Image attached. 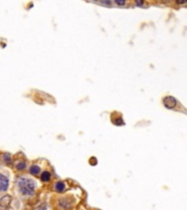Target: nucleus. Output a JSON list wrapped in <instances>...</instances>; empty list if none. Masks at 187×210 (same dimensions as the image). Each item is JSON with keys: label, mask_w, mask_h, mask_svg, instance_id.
Returning <instances> with one entry per match:
<instances>
[{"label": "nucleus", "mask_w": 187, "mask_h": 210, "mask_svg": "<svg viewBox=\"0 0 187 210\" xmlns=\"http://www.w3.org/2000/svg\"><path fill=\"white\" fill-rule=\"evenodd\" d=\"M90 163L93 164V165H95V164H96V160H95L94 158H92L91 160H90Z\"/></svg>", "instance_id": "4468645a"}, {"label": "nucleus", "mask_w": 187, "mask_h": 210, "mask_svg": "<svg viewBox=\"0 0 187 210\" xmlns=\"http://www.w3.org/2000/svg\"><path fill=\"white\" fill-rule=\"evenodd\" d=\"M3 158H5V161H6L7 163H10V154H8V153H6V154L3 156Z\"/></svg>", "instance_id": "9b49d317"}, {"label": "nucleus", "mask_w": 187, "mask_h": 210, "mask_svg": "<svg viewBox=\"0 0 187 210\" xmlns=\"http://www.w3.org/2000/svg\"><path fill=\"white\" fill-rule=\"evenodd\" d=\"M40 179L43 182H49V179H50V173L47 172V171L43 172V174L40 175Z\"/></svg>", "instance_id": "0eeeda50"}, {"label": "nucleus", "mask_w": 187, "mask_h": 210, "mask_svg": "<svg viewBox=\"0 0 187 210\" xmlns=\"http://www.w3.org/2000/svg\"><path fill=\"white\" fill-rule=\"evenodd\" d=\"M9 186V179L6 175L0 174V192H6Z\"/></svg>", "instance_id": "20e7f679"}, {"label": "nucleus", "mask_w": 187, "mask_h": 210, "mask_svg": "<svg viewBox=\"0 0 187 210\" xmlns=\"http://www.w3.org/2000/svg\"><path fill=\"white\" fill-rule=\"evenodd\" d=\"M30 173L33 174V175H38V173H40V166H37V165H33V166H31V169H30Z\"/></svg>", "instance_id": "6e6552de"}, {"label": "nucleus", "mask_w": 187, "mask_h": 210, "mask_svg": "<svg viewBox=\"0 0 187 210\" xmlns=\"http://www.w3.org/2000/svg\"><path fill=\"white\" fill-rule=\"evenodd\" d=\"M10 202H11V197L9 195L3 196L2 198L0 199V206L2 208H7L10 205Z\"/></svg>", "instance_id": "39448f33"}, {"label": "nucleus", "mask_w": 187, "mask_h": 210, "mask_svg": "<svg viewBox=\"0 0 187 210\" xmlns=\"http://www.w3.org/2000/svg\"><path fill=\"white\" fill-rule=\"evenodd\" d=\"M17 169L18 170H23V169H25V163L24 162H18Z\"/></svg>", "instance_id": "1a4fd4ad"}, {"label": "nucleus", "mask_w": 187, "mask_h": 210, "mask_svg": "<svg viewBox=\"0 0 187 210\" xmlns=\"http://www.w3.org/2000/svg\"><path fill=\"white\" fill-rule=\"evenodd\" d=\"M100 5H104V6H111V1H101V2H98Z\"/></svg>", "instance_id": "f8f14e48"}, {"label": "nucleus", "mask_w": 187, "mask_h": 210, "mask_svg": "<svg viewBox=\"0 0 187 210\" xmlns=\"http://www.w3.org/2000/svg\"><path fill=\"white\" fill-rule=\"evenodd\" d=\"M136 5H138V6H143L144 3L141 2V1H136Z\"/></svg>", "instance_id": "2eb2a0df"}, {"label": "nucleus", "mask_w": 187, "mask_h": 210, "mask_svg": "<svg viewBox=\"0 0 187 210\" xmlns=\"http://www.w3.org/2000/svg\"><path fill=\"white\" fill-rule=\"evenodd\" d=\"M73 199L71 197H65V198H61L58 202L59 207L63 210H70L72 207H73Z\"/></svg>", "instance_id": "f03ea898"}, {"label": "nucleus", "mask_w": 187, "mask_h": 210, "mask_svg": "<svg viewBox=\"0 0 187 210\" xmlns=\"http://www.w3.org/2000/svg\"><path fill=\"white\" fill-rule=\"evenodd\" d=\"M114 124H116V125H123V124H124V121H123L121 118H118V119H115V121H114Z\"/></svg>", "instance_id": "9d476101"}, {"label": "nucleus", "mask_w": 187, "mask_h": 210, "mask_svg": "<svg viewBox=\"0 0 187 210\" xmlns=\"http://www.w3.org/2000/svg\"><path fill=\"white\" fill-rule=\"evenodd\" d=\"M115 2H116V5H119V6H124V5H126L125 1H118V0H116Z\"/></svg>", "instance_id": "ddd939ff"}, {"label": "nucleus", "mask_w": 187, "mask_h": 210, "mask_svg": "<svg viewBox=\"0 0 187 210\" xmlns=\"http://www.w3.org/2000/svg\"><path fill=\"white\" fill-rule=\"evenodd\" d=\"M163 104L167 107V108H174V107L176 106L177 102H176L175 98H173V96L169 95V96H165V98L163 99Z\"/></svg>", "instance_id": "7ed1b4c3"}, {"label": "nucleus", "mask_w": 187, "mask_h": 210, "mask_svg": "<svg viewBox=\"0 0 187 210\" xmlns=\"http://www.w3.org/2000/svg\"><path fill=\"white\" fill-rule=\"evenodd\" d=\"M55 189L57 190L58 193H63L66 189V186H65V184H63V182H57L56 185H55Z\"/></svg>", "instance_id": "423d86ee"}, {"label": "nucleus", "mask_w": 187, "mask_h": 210, "mask_svg": "<svg viewBox=\"0 0 187 210\" xmlns=\"http://www.w3.org/2000/svg\"><path fill=\"white\" fill-rule=\"evenodd\" d=\"M18 187L20 193L24 196H31L35 192V183L26 177H20L18 179Z\"/></svg>", "instance_id": "f257e3e1"}]
</instances>
